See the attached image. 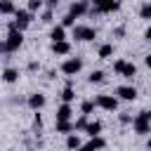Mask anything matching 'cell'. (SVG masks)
Returning <instances> with one entry per match:
<instances>
[{
	"label": "cell",
	"instance_id": "14",
	"mask_svg": "<svg viewBox=\"0 0 151 151\" xmlns=\"http://www.w3.org/2000/svg\"><path fill=\"white\" fill-rule=\"evenodd\" d=\"M50 50H52V54H57V57H66V54H71V42H68V40H64V42H52Z\"/></svg>",
	"mask_w": 151,
	"mask_h": 151
},
{
	"label": "cell",
	"instance_id": "28",
	"mask_svg": "<svg viewBox=\"0 0 151 151\" xmlns=\"http://www.w3.org/2000/svg\"><path fill=\"white\" fill-rule=\"evenodd\" d=\"M40 19H42L45 24H50V21L54 19V12H52V7H45V9H42V14H40Z\"/></svg>",
	"mask_w": 151,
	"mask_h": 151
},
{
	"label": "cell",
	"instance_id": "30",
	"mask_svg": "<svg viewBox=\"0 0 151 151\" xmlns=\"http://www.w3.org/2000/svg\"><path fill=\"white\" fill-rule=\"evenodd\" d=\"M33 127L42 130V116H40V111H35V116H33Z\"/></svg>",
	"mask_w": 151,
	"mask_h": 151
},
{
	"label": "cell",
	"instance_id": "5",
	"mask_svg": "<svg viewBox=\"0 0 151 151\" xmlns=\"http://www.w3.org/2000/svg\"><path fill=\"white\" fill-rule=\"evenodd\" d=\"M21 45H24V33H21V31H7V38H5V47H7V54L17 52Z\"/></svg>",
	"mask_w": 151,
	"mask_h": 151
},
{
	"label": "cell",
	"instance_id": "33",
	"mask_svg": "<svg viewBox=\"0 0 151 151\" xmlns=\"http://www.w3.org/2000/svg\"><path fill=\"white\" fill-rule=\"evenodd\" d=\"M26 68H28V71H31V73H35V71H40V61H35V59H31V61H28V66H26Z\"/></svg>",
	"mask_w": 151,
	"mask_h": 151
},
{
	"label": "cell",
	"instance_id": "12",
	"mask_svg": "<svg viewBox=\"0 0 151 151\" xmlns=\"http://www.w3.org/2000/svg\"><path fill=\"white\" fill-rule=\"evenodd\" d=\"M2 83H7V85H14V83H19V68L17 66H7L5 71H2Z\"/></svg>",
	"mask_w": 151,
	"mask_h": 151
},
{
	"label": "cell",
	"instance_id": "25",
	"mask_svg": "<svg viewBox=\"0 0 151 151\" xmlns=\"http://www.w3.org/2000/svg\"><path fill=\"white\" fill-rule=\"evenodd\" d=\"M101 80H104V71H99V68H97V71H92V73L87 76V83H90V85H94V83H101Z\"/></svg>",
	"mask_w": 151,
	"mask_h": 151
},
{
	"label": "cell",
	"instance_id": "20",
	"mask_svg": "<svg viewBox=\"0 0 151 151\" xmlns=\"http://www.w3.org/2000/svg\"><path fill=\"white\" fill-rule=\"evenodd\" d=\"M120 76H123V78H125V80H132V78H134V76H137V66H134V64H132V61H127V64H125V68H123V73H120Z\"/></svg>",
	"mask_w": 151,
	"mask_h": 151
},
{
	"label": "cell",
	"instance_id": "17",
	"mask_svg": "<svg viewBox=\"0 0 151 151\" xmlns=\"http://www.w3.org/2000/svg\"><path fill=\"white\" fill-rule=\"evenodd\" d=\"M80 146H83V142H80L78 134H68L66 137V149L68 151H80Z\"/></svg>",
	"mask_w": 151,
	"mask_h": 151
},
{
	"label": "cell",
	"instance_id": "11",
	"mask_svg": "<svg viewBox=\"0 0 151 151\" xmlns=\"http://www.w3.org/2000/svg\"><path fill=\"white\" fill-rule=\"evenodd\" d=\"M101 149H106V139L104 137H94V139H90V142H85L80 146V151H101Z\"/></svg>",
	"mask_w": 151,
	"mask_h": 151
},
{
	"label": "cell",
	"instance_id": "9",
	"mask_svg": "<svg viewBox=\"0 0 151 151\" xmlns=\"http://www.w3.org/2000/svg\"><path fill=\"white\" fill-rule=\"evenodd\" d=\"M26 104H28V109H33V111H40V109L47 104V97H45L42 92H33V94H28Z\"/></svg>",
	"mask_w": 151,
	"mask_h": 151
},
{
	"label": "cell",
	"instance_id": "4",
	"mask_svg": "<svg viewBox=\"0 0 151 151\" xmlns=\"http://www.w3.org/2000/svg\"><path fill=\"white\" fill-rule=\"evenodd\" d=\"M61 73H66V76H78L80 71H83V59L80 57H68V59H64L61 61Z\"/></svg>",
	"mask_w": 151,
	"mask_h": 151
},
{
	"label": "cell",
	"instance_id": "26",
	"mask_svg": "<svg viewBox=\"0 0 151 151\" xmlns=\"http://www.w3.org/2000/svg\"><path fill=\"white\" fill-rule=\"evenodd\" d=\"M61 26H64V28H76V17H71V14L66 12V14L61 17Z\"/></svg>",
	"mask_w": 151,
	"mask_h": 151
},
{
	"label": "cell",
	"instance_id": "35",
	"mask_svg": "<svg viewBox=\"0 0 151 151\" xmlns=\"http://www.w3.org/2000/svg\"><path fill=\"white\" fill-rule=\"evenodd\" d=\"M144 40H149V42H151V26L144 31Z\"/></svg>",
	"mask_w": 151,
	"mask_h": 151
},
{
	"label": "cell",
	"instance_id": "24",
	"mask_svg": "<svg viewBox=\"0 0 151 151\" xmlns=\"http://www.w3.org/2000/svg\"><path fill=\"white\" fill-rule=\"evenodd\" d=\"M139 17L146 19V21H151V2H142L139 5Z\"/></svg>",
	"mask_w": 151,
	"mask_h": 151
},
{
	"label": "cell",
	"instance_id": "3",
	"mask_svg": "<svg viewBox=\"0 0 151 151\" xmlns=\"http://www.w3.org/2000/svg\"><path fill=\"white\" fill-rule=\"evenodd\" d=\"M73 38L80 40V42L94 40V38H97V28H94V26H85V24H76V28H73Z\"/></svg>",
	"mask_w": 151,
	"mask_h": 151
},
{
	"label": "cell",
	"instance_id": "32",
	"mask_svg": "<svg viewBox=\"0 0 151 151\" xmlns=\"http://www.w3.org/2000/svg\"><path fill=\"white\" fill-rule=\"evenodd\" d=\"M111 35H113V38H123V35H125V26H116V28L111 31Z\"/></svg>",
	"mask_w": 151,
	"mask_h": 151
},
{
	"label": "cell",
	"instance_id": "21",
	"mask_svg": "<svg viewBox=\"0 0 151 151\" xmlns=\"http://www.w3.org/2000/svg\"><path fill=\"white\" fill-rule=\"evenodd\" d=\"M94 106H97V104H94V99H85V101H83V104H80V113H83V116H87V118H90V113H92V111H94Z\"/></svg>",
	"mask_w": 151,
	"mask_h": 151
},
{
	"label": "cell",
	"instance_id": "8",
	"mask_svg": "<svg viewBox=\"0 0 151 151\" xmlns=\"http://www.w3.org/2000/svg\"><path fill=\"white\" fill-rule=\"evenodd\" d=\"M116 97L123 101H134L137 99V87L134 85H118L116 87Z\"/></svg>",
	"mask_w": 151,
	"mask_h": 151
},
{
	"label": "cell",
	"instance_id": "27",
	"mask_svg": "<svg viewBox=\"0 0 151 151\" xmlns=\"http://www.w3.org/2000/svg\"><path fill=\"white\" fill-rule=\"evenodd\" d=\"M87 123H90V120H87V116H80V118H78V120L73 123V130H83V132H85Z\"/></svg>",
	"mask_w": 151,
	"mask_h": 151
},
{
	"label": "cell",
	"instance_id": "31",
	"mask_svg": "<svg viewBox=\"0 0 151 151\" xmlns=\"http://www.w3.org/2000/svg\"><path fill=\"white\" fill-rule=\"evenodd\" d=\"M118 120H120L123 125H132V120H134V118H132L130 113H120V116H118Z\"/></svg>",
	"mask_w": 151,
	"mask_h": 151
},
{
	"label": "cell",
	"instance_id": "18",
	"mask_svg": "<svg viewBox=\"0 0 151 151\" xmlns=\"http://www.w3.org/2000/svg\"><path fill=\"white\" fill-rule=\"evenodd\" d=\"M59 97H61V101H64V104H71V101L76 99V90H73L71 85H66V87L61 90V94H59Z\"/></svg>",
	"mask_w": 151,
	"mask_h": 151
},
{
	"label": "cell",
	"instance_id": "15",
	"mask_svg": "<svg viewBox=\"0 0 151 151\" xmlns=\"http://www.w3.org/2000/svg\"><path fill=\"white\" fill-rule=\"evenodd\" d=\"M85 134H87L90 139L101 137V123H99V120H90V123H87V127H85Z\"/></svg>",
	"mask_w": 151,
	"mask_h": 151
},
{
	"label": "cell",
	"instance_id": "7",
	"mask_svg": "<svg viewBox=\"0 0 151 151\" xmlns=\"http://www.w3.org/2000/svg\"><path fill=\"white\" fill-rule=\"evenodd\" d=\"M90 9H92V5H90L87 0H76V2H71V5H68V14H71V17H76V19H78V17H83V14H87Z\"/></svg>",
	"mask_w": 151,
	"mask_h": 151
},
{
	"label": "cell",
	"instance_id": "37",
	"mask_svg": "<svg viewBox=\"0 0 151 151\" xmlns=\"http://www.w3.org/2000/svg\"><path fill=\"white\" fill-rule=\"evenodd\" d=\"M146 149H149V151H151V137H149V139H146Z\"/></svg>",
	"mask_w": 151,
	"mask_h": 151
},
{
	"label": "cell",
	"instance_id": "1",
	"mask_svg": "<svg viewBox=\"0 0 151 151\" xmlns=\"http://www.w3.org/2000/svg\"><path fill=\"white\" fill-rule=\"evenodd\" d=\"M132 130H134L137 134H151V111H149V109H144V111H139V113L134 116Z\"/></svg>",
	"mask_w": 151,
	"mask_h": 151
},
{
	"label": "cell",
	"instance_id": "13",
	"mask_svg": "<svg viewBox=\"0 0 151 151\" xmlns=\"http://www.w3.org/2000/svg\"><path fill=\"white\" fill-rule=\"evenodd\" d=\"M50 40H52V42H64V40H66V28H64L61 24H54V26L50 28Z\"/></svg>",
	"mask_w": 151,
	"mask_h": 151
},
{
	"label": "cell",
	"instance_id": "34",
	"mask_svg": "<svg viewBox=\"0 0 151 151\" xmlns=\"http://www.w3.org/2000/svg\"><path fill=\"white\" fill-rule=\"evenodd\" d=\"M144 64H146V68H151V52L144 57Z\"/></svg>",
	"mask_w": 151,
	"mask_h": 151
},
{
	"label": "cell",
	"instance_id": "22",
	"mask_svg": "<svg viewBox=\"0 0 151 151\" xmlns=\"http://www.w3.org/2000/svg\"><path fill=\"white\" fill-rule=\"evenodd\" d=\"M54 130H57L59 134H66V137H68V134H73V123H57Z\"/></svg>",
	"mask_w": 151,
	"mask_h": 151
},
{
	"label": "cell",
	"instance_id": "29",
	"mask_svg": "<svg viewBox=\"0 0 151 151\" xmlns=\"http://www.w3.org/2000/svg\"><path fill=\"white\" fill-rule=\"evenodd\" d=\"M125 64H127L125 59H116V61H113V71L120 76V73H123V68H125Z\"/></svg>",
	"mask_w": 151,
	"mask_h": 151
},
{
	"label": "cell",
	"instance_id": "6",
	"mask_svg": "<svg viewBox=\"0 0 151 151\" xmlns=\"http://www.w3.org/2000/svg\"><path fill=\"white\" fill-rule=\"evenodd\" d=\"M94 104H97L99 109H104V111H116V109H118V97H116V94H99V97L94 99Z\"/></svg>",
	"mask_w": 151,
	"mask_h": 151
},
{
	"label": "cell",
	"instance_id": "2",
	"mask_svg": "<svg viewBox=\"0 0 151 151\" xmlns=\"http://www.w3.org/2000/svg\"><path fill=\"white\" fill-rule=\"evenodd\" d=\"M120 9V2L118 0H94L92 2V14H113Z\"/></svg>",
	"mask_w": 151,
	"mask_h": 151
},
{
	"label": "cell",
	"instance_id": "36",
	"mask_svg": "<svg viewBox=\"0 0 151 151\" xmlns=\"http://www.w3.org/2000/svg\"><path fill=\"white\" fill-rule=\"evenodd\" d=\"M47 78H50V80H52V78H57V71H54V68H50V71H47Z\"/></svg>",
	"mask_w": 151,
	"mask_h": 151
},
{
	"label": "cell",
	"instance_id": "23",
	"mask_svg": "<svg viewBox=\"0 0 151 151\" xmlns=\"http://www.w3.org/2000/svg\"><path fill=\"white\" fill-rule=\"evenodd\" d=\"M42 7H45V2H42V0H28V2H26V9H28L31 14H35V12H40Z\"/></svg>",
	"mask_w": 151,
	"mask_h": 151
},
{
	"label": "cell",
	"instance_id": "16",
	"mask_svg": "<svg viewBox=\"0 0 151 151\" xmlns=\"http://www.w3.org/2000/svg\"><path fill=\"white\" fill-rule=\"evenodd\" d=\"M113 42H101L99 47H97V57L99 59H109V57H113Z\"/></svg>",
	"mask_w": 151,
	"mask_h": 151
},
{
	"label": "cell",
	"instance_id": "19",
	"mask_svg": "<svg viewBox=\"0 0 151 151\" xmlns=\"http://www.w3.org/2000/svg\"><path fill=\"white\" fill-rule=\"evenodd\" d=\"M14 12H17V5L12 0H0V14H12L14 17Z\"/></svg>",
	"mask_w": 151,
	"mask_h": 151
},
{
	"label": "cell",
	"instance_id": "10",
	"mask_svg": "<svg viewBox=\"0 0 151 151\" xmlns=\"http://www.w3.org/2000/svg\"><path fill=\"white\" fill-rule=\"evenodd\" d=\"M71 116H73V109H71V104H61V106L57 109V113H54L57 123H71Z\"/></svg>",
	"mask_w": 151,
	"mask_h": 151
}]
</instances>
